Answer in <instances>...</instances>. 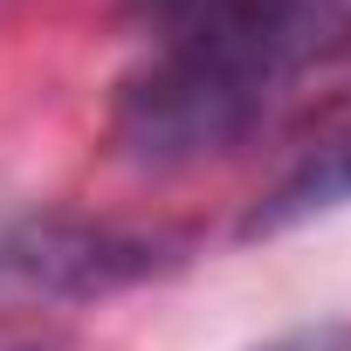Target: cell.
<instances>
[{"mask_svg": "<svg viewBox=\"0 0 351 351\" xmlns=\"http://www.w3.org/2000/svg\"><path fill=\"white\" fill-rule=\"evenodd\" d=\"M330 0H180L145 69L124 76L110 110L117 158L145 172L200 165L241 145L269 104L317 69Z\"/></svg>", "mask_w": 351, "mask_h": 351, "instance_id": "1", "label": "cell"}, {"mask_svg": "<svg viewBox=\"0 0 351 351\" xmlns=\"http://www.w3.org/2000/svg\"><path fill=\"white\" fill-rule=\"evenodd\" d=\"M172 269L165 234H131V228H97V221H14L0 234V289L14 296H110L145 276Z\"/></svg>", "mask_w": 351, "mask_h": 351, "instance_id": "2", "label": "cell"}, {"mask_svg": "<svg viewBox=\"0 0 351 351\" xmlns=\"http://www.w3.org/2000/svg\"><path fill=\"white\" fill-rule=\"evenodd\" d=\"M351 200V131H337L330 145H317L289 180H276L262 200H255V214L241 221V234L255 241V234H282V228H296V221H310V214H324V207H344Z\"/></svg>", "mask_w": 351, "mask_h": 351, "instance_id": "3", "label": "cell"}, {"mask_svg": "<svg viewBox=\"0 0 351 351\" xmlns=\"http://www.w3.org/2000/svg\"><path fill=\"white\" fill-rule=\"evenodd\" d=\"M317 69H351V0H330V21H324Z\"/></svg>", "mask_w": 351, "mask_h": 351, "instance_id": "4", "label": "cell"}, {"mask_svg": "<svg viewBox=\"0 0 351 351\" xmlns=\"http://www.w3.org/2000/svg\"><path fill=\"white\" fill-rule=\"evenodd\" d=\"M262 351H351V324H303V330H289Z\"/></svg>", "mask_w": 351, "mask_h": 351, "instance_id": "5", "label": "cell"}, {"mask_svg": "<svg viewBox=\"0 0 351 351\" xmlns=\"http://www.w3.org/2000/svg\"><path fill=\"white\" fill-rule=\"evenodd\" d=\"M131 8H138V14H145V21H165V14H172V8H180V0H131Z\"/></svg>", "mask_w": 351, "mask_h": 351, "instance_id": "6", "label": "cell"}, {"mask_svg": "<svg viewBox=\"0 0 351 351\" xmlns=\"http://www.w3.org/2000/svg\"><path fill=\"white\" fill-rule=\"evenodd\" d=\"M21 351H56V344H21Z\"/></svg>", "mask_w": 351, "mask_h": 351, "instance_id": "7", "label": "cell"}]
</instances>
